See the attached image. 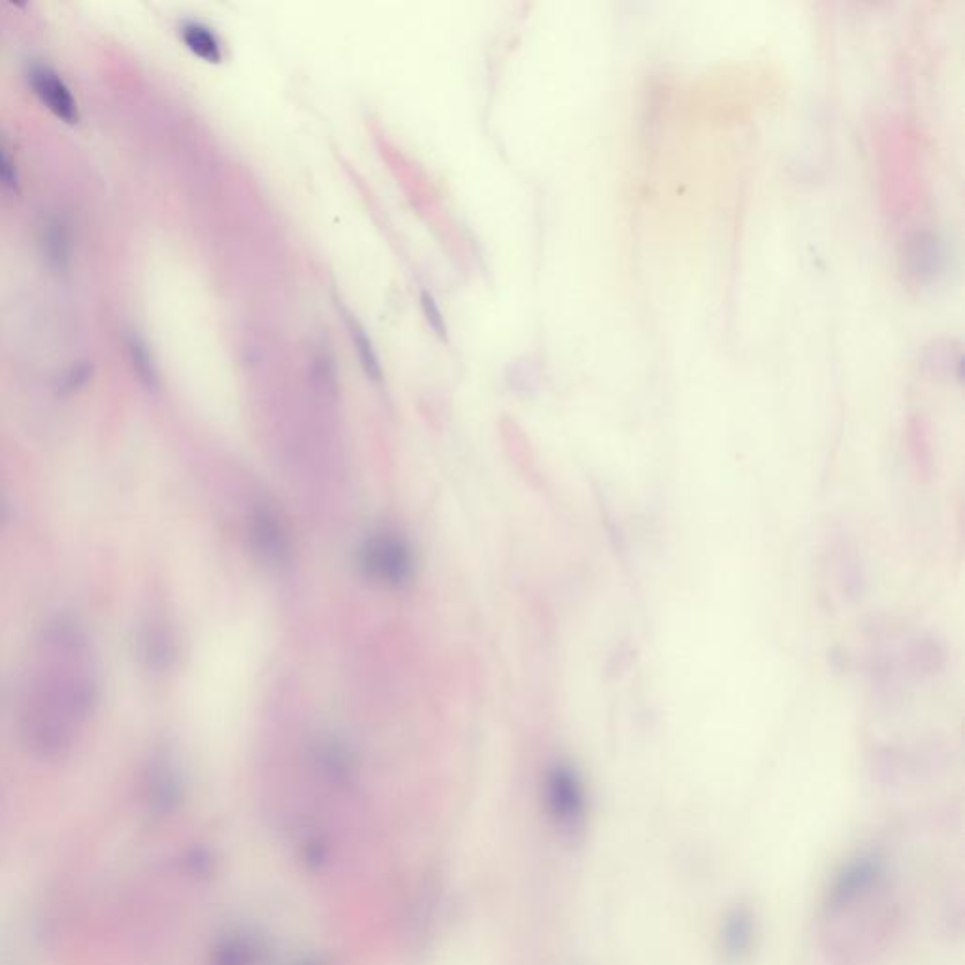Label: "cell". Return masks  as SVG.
Here are the masks:
<instances>
[{"label": "cell", "mask_w": 965, "mask_h": 965, "mask_svg": "<svg viewBox=\"0 0 965 965\" xmlns=\"http://www.w3.org/2000/svg\"><path fill=\"white\" fill-rule=\"evenodd\" d=\"M886 869V858L879 851L862 849L849 854L835 867L824 890V913L834 918L866 905L883 888Z\"/></svg>", "instance_id": "obj_1"}, {"label": "cell", "mask_w": 965, "mask_h": 965, "mask_svg": "<svg viewBox=\"0 0 965 965\" xmlns=\"http://www.w3.org/2000/svg\"><path fill=\"white\" fill-rule=\"evenodd\" d=\"M543 798L549 818L558 832L568 837L581 834L587 826L589 800L579 773L568 764H555L547 771Z\"/></svg>", "instance_id": "obj_2"}, {"label": "cell", "mask_w": 965, "mask_h": 965, "mask_svg": "<svg viewBox=\"0 0 965 965\" xmlns=\"http://www.w3.org/2000/svg\"><path fill=\"white\" fill-rule=\"evenodd\" d=\"M360 568L370 579L387 587L406 585L413 575L408 541L391 532L370 536L360 549Z\"/></svg>", "instance_id": "obj_3"}, {"label": "cell", "mask_w": 965, "mask_h": 965, "mask_svg": "<svg viewBox=\"0 0 965 965\" xmlns=\"http://www.w3.org/2000/svg\"><path fill=\"white\" fill-rule=\"evenodd\" d=\"M758 937L760 924L753 909L747 905H734L720 916L715 945L726 964H745L753 956Z\"/></svg>", "instance_id": "obj_4"}, {"label": "cell", "mask_w": 965, "mask_h": 965, "mask_svg": "<svg viewBox=\"0 0 965 965\" xmlns=\"http://www.w3.org/2000/svg\"><path fill=\"white\" fill-rule=\"evenodd\" d=\"M27 78L34 95L50 110L51 114L65 121L66 125H76L80 121L78 102L74 99L65 80L51 66L34 63L29 68Z\"/></svg>", "instance_id": "obj_5"}, {"label": "cell", "mask_w": 965, "mask_h": 965, "mask_svg": "<svg viewBox=\"0 0 965 965\" xmlns=\"http://www.w3.org/2000/svg\"><path fill=\"white\" fill-rule=\"evenodd\" d=\"M251 543L255 553L268 564H285L291 555V543L285 526L270 509H257L251 517Z\"/></svg>", "instance_id": "obj_6"}, {"label": "cell", "mask_w": 965, "mask_h": 965, "mask_svg": "<svg viewBox=\"0 0 965 965\" xmlns=\"http://www.w3.org/2000/svg\"><path fill=\"white\" fill-rule=\"evenodd\" d=\"M40 246L48 266L57 272H65L72 261V230L65 217L55 215L44 223Z\"/></svg>", "instance_id": "obj_7"}, {"label": "cell", "mask_w": 965, "mask_h": 965, "mask_svg": "<svg viewBox=\"0 0 965 965\" xmlns=\"http://www.w3.org/2000/svg\"><path fill=\"white\" fill-rule=\"evenodd\" d=\"M180 34L187 50L193 51L198 59L208 61V63H219L221 61V57H223L221 42L210 27H206L198 21H185L181 25Z\"/></svg>", "instance_id": "obj_8"}, {"label": "cell", "mask_w": 965, "mask_h": 965, "mask_svg": "<svg viewBox=\"0 0 965 965\" xmlns=\"http://www.w3.org/2000/svg\"><path fill=\"white\" fill-rule=\"evenodd\" d=\"M127 353H129V359H131L134 374L148 389L155 391L159 387V372H157V364H155L148 342L140 334L134 332L127 340Z\"/></svg>", "instance_id": "obj_9"}, {"label": "cell", "mask_w": 965, "mask_h": 965, "mask_svg": "<svg viewBox=\"0 0 965 965\" xmlns=\"http://www.w3.org/2000/svg\"><path fill=\"white\" fill-rule=\"evenodd\" d=\"M347 323H349V332H351L353 344H355V349H357V353H359L360 364H362L366 376L370 377L372 381L379 383V381H381V366H379V359H377L374 345L370 342L366 330L360 327L357 321H353V319L349 317Z\"/></svg>", "instance_id": "obj_10"}, {"label": "cell", "mask_w": 965, "mask_h": 965, "mask_svg": "<svg viewBox=\"0 0 965 965\" xmlns=\"http://www.w3.org/2000/svg\"><path fill=\"white\" fill-rule=\"evenodd\" d=\"M153 788H155V794L161 802H170L176 798L178 794V779H176V773L172 766L166 762V760H161V764H157L155 768V777H153Z\"/></svg>", "instance_id": "obj_11"}, {"label": "cell", "mask_w": 965, "mask_h": 965, "mask_svg": "<svg viewBox=\"0 0 965 965\" xmlns=\"http://www.w3.org/2000/svg\"><path fill=\"white\" fill-rule=\"evenodd\" d=\"M93 376V364L89 362H80V364H74L65 376H63V381H61V391L63 393H76L80 391L82 387H85L89 383V379Z\"/></svg>", "instance_id": "obj_12"}, {"label": "cell", "mask_w": 965, "mask_h": 965, "mask_svg": "<svg viewBox=\"0 0 965 965\" xmlns=\"http://www.w3.org/2000/svg\"><path fill=\"white\" fill-rule=\"evenodd\" d=\"M0 185L10 189V191H16L17 185H19L16 164L10 159V155L4 151L2 146H0Z\"/></svg>", "instance_id": "obj_13"}, {"label": "cell", "mask_w": 965, "mask_h": 965, "mask_svg": "<svg viewBox=\"0 0 965 965\" xmlns=\"http://www.w3.org/2000/svg\"><path fill=\"white\" fill-rule=\"evenodd\" d=\"M421 300H423V310H425L428 325L434 328V332H436V334H440V336L443 338V336H445V323H443L442 311H440V308H438V304H436L434 296L430 295V293H426L425 291Z\"/></svg>", "instance_id": "obj_14"}]
</instances>
